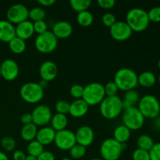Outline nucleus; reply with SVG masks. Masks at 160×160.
<instances>
[{
    "mask_svg": "<svg viewBox=\"0 0 160 160\" xmlns=\"http://www.w3.org/2000/svg\"><path fill=\"white\" fill-rule=\"evenodd\" d=\"M126 23L132 31L142 32L148 28L150 23L148 12L141 8H133L127 13Z\"/></svg>",
    "mask_w": 160,
    "mask_h": 160,
    "instance_id": "nucleus-1",
    "label": "nucleus"
},
{
    "mask_svg": "<svg viewBox=\"0 0 160 160\" xmlns=\"http://www.w3.org/2000/svg\"><path fill=\"white\" fill-rule=\"evenodd\" d=\"M114 82L119 90L128 92L133 90L138 85V74L130 68H121L117 71L114 76Z\"/></svg>",
    "mask_w": 160,
    "mask_h": 160,
    "instance_id": "nucleus-2",
    "label": "nucleus"
},
{
    "mask_svg": "<svg viewBox=\"0 0 160 160\" xmlns=\"http://www.w3.org/2000/svg\"><path fill=\"white\" fill-rule=\"evenodd\" d=\"M99 110L101 115L107 120H113L123 112L122 99L119 96L108 97L102 100L99 104Z\"/></svg>",
    "mask_w": 160,
    "mask_h": 160,
    "instance_id": "nucleus-3",
    "label": "nucleus"
},
{
    "mask_svg": "<svg viewBox=\"0 0 160 160\" xmlns=\"http://www.w3.org/2000/svg\"><path fill=\"white\" fill-rule=\"evenodd\" d=\"M106 98L104 86L98 82H92L84 87L82 99L89 106H97Z\"/></svg>",
    "mask_w": 160,
    "mask_h": 160,
    "instance_id": "nucleus-4",
    "label": "nucleus"
},
{
    "mask_svg": "<svg viewBox=\"0 0 160 160\" xmlns=\"http://www.w3.org/2000/svg\"><path fill=\"white\" fill-rule=\"evenodd\" d=\"M20 95L22 99L30 104L39 102L44 97V89L35 82H28L21 86Z\"/></svg>",
    "mask_w": 160,
    "mask_h": 160,
    "instance_id": "nucleus-5",
    "label": "nucleus"
},
{
    "mask_svg": "<svg viewBox=\"0 0 160 160\" xmlns=\"http://www.w3.org/2000/svg\"><path fill=\"white\" fill-rule=\"evenodd\" d=\"M160 103L156 97L152 95H147L140 98L138 109L145 118L154 119L159 114Z\"/></svg>",
    "mask_w": 160,
    "mask_h": 160,
    "instance_id": "nucleus-6",
    "label": "nucleus"
},
{
    "mask_svg": "<svg viewBox=\"0 0 160 160\" xmlns=\"http://www.w3.org/2000/svg\"><path fill=\"white\" fill-rule=\"evenodd\" d=\"M145 119L144 116L136 106H132L124 110L122 116L123 125L126 126L131 131L141 129L145 123Z\"/></svg>",
    "mask_w": 160,
    "mask_h": 160,
    "instance_id": "nucleus-7",
    "label": "nucleus"
},
{
    "mask_svg": "<svg viewBox=\"0 0 160 160\" xmlns=\"http://www.w3.org/2000/svg\"><path fill=\"white\" fill-rule=\"evenodd\" d=\"M34 45L39 52L48 54L54 52L57 48L58 39L52 31H48L36 37Z\"/></svg>",
    "mask_w": 160,
    "mask_h": 160,
    "instance_id": "nucleus-8",
    "label": "nucleus"
},
{
    "mask_svg": "<svg viewBox=\"0 0 160 160\" xmlns=\"http://www.w3.org/2000/svg\"><path fill=\"white\" fill-rule=\"evenodd\" d=\"M122 152L121 144L113 138L106 139L100 146V154L103 160H118Z\"/></svg>",
    "mask_w": 160,
    "mask_h": 160,
    "instance_id": "nucleus-9",
    "label": "nucleus"
},
{
    "mask_svg": "<svg viewBox=\"0 0 160 160\" xmlns=\"http://www.w3.org/2000/svg\"><path fill=\"white\" fill-rule=\"evenodd\" d=\"M54 143L59 149L62 151H70L72 147L77 144L75 133L70 130H62L56 132Z\"/></svg>",
    "mask_w": 160,
    "mask_h": 160,
    "instance_id": "nucleus-10",
    "label": "nucleus"
},
{
    "mask_svg": "<svg viewBox=\"0 0 160 160\" xmlns=\"http://www.w3.org/2000/svg\"><path fill=\"white\" fill-rule=\"evenodd\" d=\"M6 18L12 24H19L29 18V10L23 4L12 5L6 11Z\"/></svg>",
    "mask_w": 160,
    "mask_h": 160,
    "instance_id": "nucleus-11",
    "label": "nucleus"
},
{
    "mask_svg": "<svg viewBox=\"0 0 160 160\" xmlns=\"http://www.w3.org/2000/svg\"><path fill=\"white\" fill-rule=\"evenodd\" d=\"M33 119V123L37 127H45L50 123L52 117V113L46 105H39L36 106L31 112Z\"/></svg>",
    "mask_w": 160,
    "mask_h": 160,
    "instance_id": "nucleus-12",
    "label": "nucleus"
},
{
    "mask_svg": "<svg viewBox=\"0 0 160 160\" xmlns=\"http://www.w3.org/2000/svg\"><path fill=\"white\" fill-rule=\"evenodd\" d=\"M110 35L114 40L123 42L128 40L132 35V30L124 21H117L109 28Z\"/></svg>",
    "mask_w": 160,
    "mask_h": 160,
    "instance_id": "nucleus-13",
    "label": "nucleus"
},
{
    "mask_svg": "<svg viewBox=\"0 0 160 160\" xmlns=\"http://www.w3.org/2000/svg\"><path fill=\"white\" fill-rule=\"evenodd\" d=\"M0 67H1V76L6 81H14L18 77L20 69L17 62L13 59H6L2 62Z\"/></svg>",
    "mask_w": 160,
    "mask_h": 160,
    "instance_id": "nucleus-14",
    "label": "nucleus"
},
{
    "mask_svg": "<svg viewBox=\"0 0 160 160\" xmlns=\"http://www.w3.org/2000/svg\"><path fill=\"white\" fill-rule=\"evenodd\" d=\"M75 137H76L77 144L87 148L93 143L95 139V133L91 127L85 125L78 128L75 133Z\"/></svg>",
    "mask_w": 160,
    "mask_h": 160,
    "instance_id": "nucleus-15",
    "label": "nucleus"
},
{
    "mask_svg": "<svg viewBox=\"0 0 160 160\" xmlns=\"http://www.w3.org/2000/svg\"><path fill=\"white\" fill-rule=\"evenodd\" d=\"M58 73V67L52 61H45L42 62L39 68V74L42 80L48 82L53 81L56 78Z\"/></svg>",
    "mask_w": 160,
    "mask_h": 160,
    "instance_id": "nucleus-16",
    "label": "nucleus"
},
{
    "mask_svg": "<svg viewBox=\"0 0 160 160\" xmlns=\"http://www.w3.org/2000/svg\"><path fill=\"white\" fill-rule=\"evenodd\" d=\"M57 39L68 38L73 33V27L67 21H59L52 27V31Z\"/></svg>",
    "mask_w": 160,
    "mask_h": 160,
    "instance_id": "nucleus-17",
    "label": "nucleus"
},
{
    "mask_svg": "<svg viewBox=\"0 0 160 160\" xmlns=\"http://www.w3.org/2000/svg\"><path fill=\"white\" fill-rule=\"evenodd\" d=\"M15 29L16 37L20 38L23 39L24 41L31 38L34 34L33 22L29 20H27L17 24L15 27Z\"/></svg>",
    "mask_w": 160,
    "mask_h": 160,
    "instance_id": "nucleus-18",
    "label": "nucleus"
},
{
    "mask_svg": "<svg viewBox=\"0 0 160 160\" xmlns=\"http://www.w3.org/2000/svg\"><path fill=\"white\" fill-rule=\"evenodd\" d=\"M15 37V26L7 20H0V41L9 43Z\"/></svg>",
    "mask_w": 160,
    "mask_h": 160,
    "instance_id": "nucleus-19",
    "label": "nucleus"
},
{
    "mask_svg": "<svg viewBox=\"0 0 160 160\" xmlns=\"http://www.w3.org/2000/svg\"><path fill=\"white\" fill-rule=\"evenodd\" d=\"M89 106L82 99H75L70 103L69 113L74 118H81L88 113Z\"/></svg>",
    "mask_w": 160,
    "mask_h": 160,
    "instance_id": "nucleus-20",
    "label": "nucleus"
},
{
    "mask_svg": "<svg viewBox=\"0 0 160 160\" xmlns=\"http://www.w3.org/2000/svg\"><path fill=\"white\" fill-rule=\"evenodd\" d=\"M55 136H56V131L51 127H42L38 131L36 140L43 146H45L54 142Z\"/></svg>",
    "mask_w": 160,
    "mask_h": 160,
    "instance_id": "nucleus-21",
    "label": "nucleus"
},
{
    "mask_svg": "<svg viewBox=\"0 0 160 160\" xmlns=\"http://www.w3.org/2000/svg\"><path fill=\"white\" fill-rule=\"evenodd\" d=\"M138 83L143 88H152L156 83V77L150 71H145L138 75Z\"/></svg>",
    "mask_w": 160,
    "mask_h": 160,
    "instance_id": "nucleus-22",
    "label": "nucleus"
},
{
    "mask_svg": "<svg viewBox=\"0 0 160 160\" xmlns=\"http://www.w3.org/2000/svg\"><path fill=\"white\" fill-rule=\"evenodd\" d=\"M131 131L128 129L124 125H120L117 127L113 131V138L119 143L123 144L126 143L131 138Z\"/></svg>",
    "mask_w": 160,
    "mask_h": 160,
    "instance_id": "nucleus-23",
    "label": "nucleus"
},
{
    "mask_svg": "<svg viewBox=\"0 0 160 160\" xmlns=\"http://www.w3.org/2000/svg\"><path fill=\"white\" fill-rule=\"evenodd\" d=\"M38 127L34 123L23 125L20 131V136L23 140L26 142H32L36 138L38 133Z\"/></svg>",
    "mask_w": 160,
    "mask_h": 160,
    "instance_id": "nucleus-24",
    "label": "nucleus"
},
{
    "mask_svg": "<svg viewBox=\"0 0 160 160\" xmlns=\"http://www.w3.org/2000/svg\"><path fill=\"white\" fill-rule=\"evenodd\" d=\"M50 123L52 125L51 128L56 132H57V131L66 129L67 124H68V119H67V116L63 115V114L56 113L52 116Z\"/></svg>",
    "mask_w": 160,
    "mask_h": 160,
    "instance_id": "nucleus-25",
    "label": "nucleus"
},
{
    "mask_svg": "<svg viewBox=\"0 0 160 160\" xmlns=\"http://www.w3.org/2000/svg\"><path fill=\"white\" fill-rule=\"evenodd\" d=\"M77 21H78V23L80 26L88 28V27H90L93 23L94 17L90 11H83V12L78 13Z\"/></svg>",
    "mask_w": 160,
    "mask_h": 160,
    "instance_id": "nucleus-26",
    "label": "nucleus"
},
{
    "mask_svg": "<svg viewBox=\"0 0 160 160\" xmlns=\"http://www.w3.org/2000/svg\"><path fill=\"white\" fill-rule=\"evenodd\" d=\"M9 47L15 54H21L26 50V42L20 38L15 37L9 42Z\"/></svg>",
    "mask_w": 160,
    "mask_h": 160,
    "instance_id": "nucleus-27",
    "label": "nucleus"
},
{
    "mask_svg": "<svg viewBox=\"0 0 160 160\" xmlns=\"http://www.w3.org/2000/svg\"><path fill=\"white\" fill-rule=\"evenodd\" d=\"M154 144L153 139L149 135H147V134L140 135L137 139V145L138 148L145 150V151L149 152L153 147Z\"/></svg>",
    "mask_w": 160,
    "mask_h": 160,
    "instance_id": "nucleus-28",
    "label": "nucleus"
},
{
    "mask_svg": "<svg viewBox=\"0 0 160 160\" xmlns=\"http://www.w3.org/2000/svg\"><path fill=\"white\" fill-rule=\"evenodd\" d=\"M27 150H28V155L37 158L44 152V146L37 140H34L29 142Z\"/></svg>",
    "mask_w": 160,
    "mask_h": 160,
    "instance_id": "nucleus-29",
    "label": "nucleus"
},
{
    "mask_svg": "<svg viewBox=\"0 0 160 160\" xmlns=\"http://www.w3.org/2000/svg\"><path fill=\"white\" fill-rule=\"evenodd\" d=\"M70 6L74 11L78 12L88 10L92 4L91 0H71L70 2Z\"/></svg>",
    "mask_w": 160,
    "mask_h": 160,
    "instance_id": "nucleus-30",
    "label": "nucleus"
},
{
    "mask_svg": "<svg viewBox=\"0 0 160 160\" xmlns=\"http://www.w3.org/2000/svg\"><path fill=\"white\" fill-rule=\"evenodd\" d=\"M123 100V101L127 102L128 103H129L131 106H134L137 103H138L139 100H140L138 92L135 89L125 92Z\"/></svg>",
    "mask_w": 160,
    "mask_h": 160,
    "instance_id": "nucleus-31",
    "label": "nucleus"
},
{
    "mask_svg": "<svg viewBox=\"0 0 160 160\" xmlns=\"http://www.w3.org/2000/svg\"><path fill=\"white\" fill-rule=\"evenodd\" d=\"M45 11L42 7H34L29 10V18L31 19V21L36 22L39 20H44L45 18Z\"/></svg>",
    "mask_w": 160,
    "mask_h": 160,
    "instance_id": "nucleus-32",
    "label": "nucleus"
},
{
    "mask_svg": "<svg viewBox=\"0 0 160 160\" xmlns=\"http://www.w3.org/2000/svg\"><path fill=\"white\" fill-rule=\"evenodd\" d=\"M86 148L81 145L76 144L70 149V155L73 159H79L84 157L86 154Z\"/></svg>",
    "mask_w": 160,
    "mask_h": 160,
    "instance_id": "nucleus-33",
    "label": "nucleus"
},
{
    "mask_svg": "<svg viewBox=\"0 0 160 160\" xmlns=\"http://www.w3.org/2000/svg\"><path fill=\"white\" fill-rule=\"evenodd\" d=\"M1 145L3 149L6 150V152H12L15 150L17 143L13 138L10 136H6L1 140Z\"/></svg>",
    "mask_w": 160,
    "mask_h": 160,
    "instance_id": "nucleus-34",
    "label": "nucleus"
},
{
    "mask_svg": "<svg viewBox=\"0 0 160 160\" xmlns=\"http://www.w3.org/2000/svg\"><path fill=\"white\" fill-rule=\"evenodd\" d=\"M70 105L68 102L66 100H59L56 102V106H55V109H56V113L63 114V115H67L69 113V109H70Z\"/></svg>",
    "mask_w": 160,
    "mask_h": 160,
    "instance_id": "nucleus-35",
    "label": "nucleus"
},
{
    "mask_svg": "<svg viewBox=\"0 0 160 160\" xmlns=\"http://www.w3.org/2000/svg\"><path fill=\"white\" fill-rule=\"evenodd\" d=\"M105 93H106V96L112 97V96H117V93L119 92V89L117 88V84H115L114 81H109L108 82L106 85L104 86Z\"/></svg>",
    "mask_w": 160,
    "mask_h": 160,
    "instance_id": "nucleus-36",
    "label": "nucleus"
},
{
    "mask_svg": "<svg viewBox=\"0 0 160 160\" xmlns=\"http://www.w3.org/2000/svg\"><path fill=\"white\" fill-rule=\"evenodd\" d=\"M133 160H150L149 152L138 148L132 154Z\"/></svg>",
    "mask_w": 160,
    "mask_h": 160,
    "instance_id": "nucleus-37",
    "label": "nucleus"
},
{
    "mask_svg": "<svg viewBox=\"0 0 160 160\" xmlns=\"http://www.w3.org/2000/svg\"><path fill=\"white\" fill-rule=\"evenodd\" d=\"M70 94L75 99H81L84 94V87L80 84H74L70 88Z\"/></svg>",
    "mask_w": 160,
    "mask_h": 160,
    "instance_id": "nucleus-38",
    "label": "nucleus"
},
{
    "mask_svg": "<svg viewBox=\"0 0 160 160\" xmlns=\"http://www.w3.org/2000/svg\"><path fill=\"white\" fill-rule=\"evenodd\" d=\"M148 17L150 22L159 23L160 22V6H155L148 12Z\"/></svg>",
    "mask_w": 160,
    "mask_h": 160,
    "instance_id": "nucleus-39",
    "label": "nucleus"
},
{
    "mask_svg": "<svg viewBox=\"0 0 160 160\" xmlns=\"http://www.w3.org/2000/svg\"><path fill=\"white\" fill-rule=\"evenodd\" d=\"M33 24H34V33H37L38 35L48 31V25L45 20H39V21L34 22Z\"/></svg>",
    "mask_w": 160,
    "mask_h": 160,
    "instance_id": "nucleus-40",
    "label": "nucleus"
},
{
    "mask_svg": "<svg viewBox=\"0 0 160 160\" xmlns=\"http://www.w3.org/2000/svg\"><path fill=\"white\" fill-rule=\"evenodd\" d=\"M102 21L105 26L110 28L117 22V18L111 12H106V13L103 14L102 17Z\"/></svg>",
    "mask_w": 160,
    "mask_h": 160,
    "instance_id": "nucleus-41",
    "label": "nucleus"
},
{
    "mask_svg": "<svg viewBox=\"0 0 160 160\" xmlns=\"http://www.w3.org/2000/svg\"><path fill=\"white\" fill-rule=\"evenodd\" d=\"M150 160H160V142L155 143L149 151Z\"/></svg>",
    "mask_w": 160,
    "mask_h": 160,
    "instance_id": "nucleus-42",
    "label": "nucleus"
},
{
    "mask_svg": "<svg viewBox=\"0 0 160 160\" xmlns=\"http://www.w3.org/2000/svg\"><path fill=\"white\" fill-rule=\"evenodd\" d=\"M97 3L102 9H111L115 6L116 2L114 0H98Z\"/></svg>",
    "mask_w": 160,
    "mask_h": 160,
    "instance_id": "nucleus-43",
    "label": "nucleus"
},
{
    "mask_svg": "<svg viewBox=\"0 0 160 160\" xmlns=\"http://www.w3.org/2000/svg\"><path fill=\"white\" fill-rule=\"evenodd\" d=\"M55 156L48 151H44L40 156L37 157V160H55Z\"/></svg>",
    "mask_w": 160,
    "mask_h": 160,
    "instance_id": "nucleus-44",
    "label": "nucleus"
},
{
    "mask_svg": "<svg viewBox=\"0 0 160 160\" xmlns=\"http://www.w3.org/2000/svg\"><path fill=\"white\" fill-rule=\"evenodd\" d=\"M20 121L23 123V125L29 124V123H33V119H32V115L30 112H26V113L22 114V116L20 117Z\"/></svg>",
    "mask_w": 160,
    "mask_h": 160,
    "instance_id": "nucleus-45",
    "label": "nucleus"
},
{
    "mask_svg": "<svg viewBox=\"0 0 160 160\" xmlns=\"http://www.w3.org/2000/svg\"><path fill=\"white\" fill-rule=\"evenodd\" d=\"M13 160H25L26 155L21 150H15L12 155Z\"/></svg>",
    "mask_w": 160,
    "mask_h": 160,
    "instance_id": "nucleus-46",
    "label": "nucleus"
},
{
    "mask_svg": "<svg viewBox=\"0 0 160 160\" xmlns=\"http://www.w3.org/2000/svg\"><path fill=\"white\" fill-rule=\"evenodd\" d=\"M38 2L41 5V6H45V7H48V6H51L56 2L55 0H39Z\"/></svg>",
    "mask_w": 160,
    "mask_h": 160,
    "instance_id": "nucleus-47",
    "label": "nucleus"
},
{
    "mask_svg": "<svg viewBox=\"0 0 160 160\" xmlns=\"http://www.w3.org/2000/svg\"><path fill=\"white\" fill-rule=\"evenodd\" d=\"M38 84H39V85H40V87L42 88V89H45V88H46L47 87H48V81H44V80H42V79H41V81H39Z\"/></svg>",
    "mask_w": 160,
    "mask_h": 160,
    "instance_id": "nucleus-48",
    "label": "nucleus"
},
{
    "mask_svg": "<svg viewBox=\"0 0 160 160\" xmlns=\"http://www.w3.org/2000/svg\"><path fill=\"white\" fill-rule=\"evenodd\" d=\"M0 160H9V158L4 152H0Z\"/></svg>",
    "mask_w": 160,
    "mask_h": 160,
    "instance_id": "nucleus-49",
    "label": "nucleus"
},
{
    "mask_svg": "<svg viewBox=\"0 0 160 160\" xmlns=\"http://www.w3.org/2000/svg\"><path fill=\"white\" fill-rule=\"evenodd\" d=\"M25 160H37V158L34 157V156H30V155H28V156H26Z\"/></svg>",
    "mask_w": 160,
    "mask_h": 160,
    "instance_id": "nucleus-50",
    "label": "nucleus"
},
{
    "mask_svg": "<svg viewBox=\"0 0 160 160\" xmlns=\"http://www.w3.org/2000/svg\"><path fill=\"white\" fill-rule=\"evenodd\" d=\"M61 160H72V159H70V158L65 157V158H63V159H62Z\"/></svg>",
    "mask_w": 160,
    "mask_h": 160,
    "instance_id": "nucleus-51",
    "label": "nucleus"
},
{
    "mask_svg": "<svg viewBox=\"0 0 160 160\" xmlns=\"http://www.w3.org/2000/svg\"><path fill=\"white\" fill-rule=\"evenodd\" d=\"M90 160H103L102 159H98V158H95V159H90Z\"/></svg>",
    "mask_w": 160,
    "mask_h": 160,
    "instance_id": "nucleus-52",
    "label": "nucleus"
},
{
    "mask_svg": "<svg viewBox=\"0 0 160 160\" xmlns=\"http://www.w3.org/2000/svg\"><path fill=\"white\" fill-rule=\"evenodd\" d=\"M158 67H159V68L160 70V59H159V62H158Z\"/></svg>",
    "mask_w": 160,
    "mask_h": 160,
    "instance_id": "nucleus-53",
    "label": "nucleus"
},
{
    "mask_svg": "<svg viewBox=\"0 0 160 160\" xmlns=\"http://www.w3.org/2000/svg\"><path fill=\"white\" fill-rule=\"evenodd\" d=\"M158 81H159V83L160 84V73H159V78H158Z\"/></svg>",
    "mask_w": 160,
    "mask_h": 160,
    "instance_id": "nucleus-54",
    "label": "nucleus"
},
{
    "mask_svg": "<svg viewBox=\"0 0 160 160\" xmlns=\"http://www.w3.org/2000/svg\"><path fill=\"white\" fill-rule=\"evenodd\" d=\"M1 67H0V78H1Z\"/></svg>",
    "mask_w": 160,
    "mask_h": 160,
    "instance_id": "nucleus-55",
    "label": "nucleus"
},
{
    "mask_svg": "<svg viewBox=\"0 0 160 160\" xmlns=\"http://www.w3.org/2000/svg\"><path fill=\"white\" fill-rule=\"evenodd\" d=\"M159 113H160V106H159Z\"/></svg>",
    "mask_w": 160,
    "mask_h": 160,
    "instance_id": "nucleus-56",
    "label": "nucleus"
}]
</instances>
